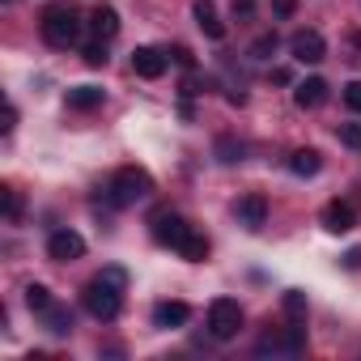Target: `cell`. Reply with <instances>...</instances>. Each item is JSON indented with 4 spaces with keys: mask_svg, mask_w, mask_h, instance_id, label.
Wrapping results in <instances>:
<instances>
[{
    "mask_svg": "<svg viewBox=\"0 0 361 361\" xmlns=\"http://www.w3.org/2000/svg\"><path fill=\"white\" fill-rule=\"evenodd\" d=\"M302 348H306V327H302V319H289V327H281V331H268V336L255 344V353H259V357H268V353L298 357Z\"/></svg>",
    "mask_w": 361,
    "mask_h": 361,
    "instance_id": "cell-4",
    "label": "cell"
},
{
    "mask_svg": "<svg viewBox=\"0 0 361 361\" xmlns=\"http://www.w3.org/2000/svg\"><path fill=\"white\" fill-rule=\"evenodd\" d=\"M264 221H268V200H264L259 192L243 196V200H238V226H247V230H264Z\"/></svg>",
    "mask_w": 361,
    "mask_h": 361,
    "instance_id": "cell-10",
    "label": "cell"
},
{
    "mask_svg": "<svg viewBox=\"0 0 361 361\" xmlns=\"http://www.w3.org/2000/svg\"><path fill=\"white\" fill-rule=\"evenodd\" d=\"M5 217H9V221L22 217V196H18L13 188H5Z\"/></svg>",
    "mask_w": 361,
    "mask_h": 361,
    "instance_id": "cell-26",
    "label": "cell"
},
{
    "mask_svg": "<svg viewBox=\"0 0 361 361\" xmlns=\"http://www.w3.org/2000/svg\"><path fill=\"white\" fill-rule=\"evenodd\" d=\"M102 276H106V281H111V285H119V289H123V285H128V276H123V268H106V272H102Z\"/></svg>",
    "mask_w": 361,
    "mask_h": 361,
    "instance_id": "cell-30",
    "label": "cell"
},
{
    "mask_svg": "<svg viewBox=\"0 0 361 361\" xmlns=\"http://www.w3.org/2000/svg\"><path fill=\"white\" fill-rule=\"evenodd\" d=\"M174 60H178V64H183V68H192V64H196V60H192V51H188V47H174Z\"/></svg>",
    "mask_w": 361,
    "mask_h": 361,
    "instance_id": "cell-32",
    "label": "cell"
},
{
    "mask_svg": "<svg viewBox=\"0 0 361 361\" xmlns=\"http://www.w3.org/2000/svg\"><path fill=\"white\" fill-rule=\"evenodd\" d=\"M276 47H281V39H276V30H268V35H259V39L251 43V60H272Z\"/></svg>",
    "mask_w": 361,
    "mask_h": 361,
    "instance_id": "cell-20",
    "label": "cell"
},
{
    "mask_svg": "<svg viewBox=\"0 0 361 361\" xmlns=\"http://www.w3.org/2000/svg\"><path fill=\"white\" fill-rule=\"evenodd\" d=\"M196 26L209 35V39H226V22L217 18V5H213V0H196Z\"/></svg>",
    "mask_w": 361,
    "mask_h": 361,
    "instance_id": "cell-13",
    "label": "cell"
},
{
    "mask_svg": "<svg viewBox=\"0 0 361 361\" xmlns=\"http://www.w3.org/2000/svg\"><path fill=\"white\" fill-rule=\"evenodd\" d=\"M289 170L302 174V178H310V174L323 170V157H319L314 149H298V153H289Z\"/></svg>",
    "mask_w": 361,
    "mask_h": 361,
    "instance_id": "cell-18",
    "label": "cell"
},
{
    "mask_svg": "<svg viewBox=\"0 0 361 361\" xmlns=\"http://www.w3.org/2000/svg\"><path fill=\"white\" fill-rule=\"evenodd\" d=\"M47 255H51L56 264L81 259V255H85V238H81V234H73V230H56V234L47 238Z\"/></svg>",
    "mask_w": 361,
    "mask_h": 361,
    "instance_id": "cell-7",
    "label": "cell"
},
{
    "mask_svg": "<svg viewBox=\"0 0 361 361\" xmlns=\"http://www.w3.org/2000/svg\"><path fill=\"white\" fill-rule=\"evenodd\" d=\"M357 226V213H353V204H344V200H331L327 209H323V230H331V234H348Z\"/></svg>",
    "mask_w": 361,
    "mask_h": 361,
    "instance_id": "cell-11",
    "label": "cell"
},
{
    "mask_svg": "<svg viewBox=\"0 0 361 361\" xmlns=\"http://www.w3.org/2000/svg\"><path fill=\"white\" fill-rule=\"evenodd\" d=\"M119 293H123L119 285H111L106 276H94V281L81 289V302H85V310H90L94 319L111 323V319L119 314V306H123V298H119Z\"/></svg>",
    "mask_w": 361,
    "mask_h": 361,
    "instance_id": "cell-2",
    "label": "cell"
},
{
    "mask_svg": "<svg viewBox=\"0 0 361 361\" xmlns=\"http://www.w3.org/2000/svg\"><path fill=\"white\" fill-rule=\"evenodd\" d=\"M209 331H213V340H234L243 331V306L234 298H217L209 306Z\"/></svg>",
    "mask_w": 361,
    "mask_h": 361,
    "instance_id": "cell-5",
    "label": "cell"
},
{
    "mask_svg": "<svg viewBox=\"0 0 361 361\" xmlns=\"http://www.w3.org/2000/svg\"><path fill=\"white\" fill-rule=\"evenodd\" d=\"M272 81H281V85H289V81H293V73H289V68H276V73H272Z\"/></svg>",
    "mask_w": 361,
    "mask_h": 361,
    "instance_id": "cell-34",
    "label": "cell"
},
{
    "mask_svg": "<svg viewBox=\"0 0 361 361\" xmlns=\"http://www.w3.org/2000/svg\"><path fill=\"white\" fill-rule=\"evenodd\" d=\"M340 264H344V268H361V247H353V251H348Z\"/></svg>",
    "mask_w": 361,
    "mask_h": 361,
    "instance_id": "cell-31",
    "label": "cell"
},
{
    "mask_svg": "<svg viewBox=\"0 0 361 361\" xmlns=\"http://www.w3.org/2000/svg\"><path fill=\"white\" fill-rule=\"evenodd\" d=\"M285 314H289V319H302V314H306V293H302V289H289V293H285Z\"/></svg>",
    "mask_w": 361,
    "mask_h": 361,
    "instance_id": "cell-23",
    "label": "cell"
},
{
    "mask_svg": "<svg viewBox=\"0 0 361 361\" xmlns=\"http://www.w3.org/2000/svg\"><path fill=\"white\" fill-rule=\"evenodd\" d=\"M102 90L98 85H73L68 94H64V102H68V111H94V106H102Z\"/></svg>",
    "mask_w": 361,
    "mask_h": 361,
    "instance_id": "cell-15",
    "label": "cell"
},
{
    "mask_svg": "<svg viewBox=\"0 0 361 361\" xmlns=\"http://www.w3.org/2000/svg\"><path fill=\"white\" fill-rule=\"evenodd\" d=\"M251 13H255V0H234V18H243V22H247Z\"/></svg>",
    "mask_w": 361,
    "mask_h": 361,
    "instance_id": "cell-29",
    "label": "cell"
},
{
    "mask_svg": "<svg viewBox=\"0 0 361 361\" xmlns=\"http://www.w3.org/2000/svg\"><path fill=\"white\" fill-rule=\"evenodd\" d=\"M323 98H327V81H323V77H306V81H298V90H293V102H298L302 111L319 106Z\"/></svg>",
    "mask_w": 361,
    "mask_h": 361,
    "instance_id": "cell-14",
    "label": "cell"
},
{
    "mask_svg": "<svg viewBox=\"0 0 361 361\" xmlns=\"http://www.w3.org/2000/svg\"><path fill=\"white\" fill-rule=\"evenodd\" d=\"M132 68H136V77L157 81V77L166 73V51H157V47H136V51H132Z\"/></svg>",
    "mask_w": 361,
    "mask_h": 361,
    "instance_id": "cell-9",
    "label": "cell"
},
{
    "mask_svg": "<svg viewBox=\"0 0 361 361\" xmlns=\"http://www.w3.org/2000/svg\"><path fill=\"white\" fill-rule=\"evenodd\" d=\"M217 157H221L226 166H234V161H243V145L230 140V136H221V140H217Z\"/></svg>",
    "mask_w": 361,
    "mask_h": 361,
    "instance_id": "cell-22",
    "label": "cell"
},
{
    "mask_svg": "<svg viewBox=\"0 0 361 361\" xmlns=\"http://www.w3.org/2000/svg\"><path fill=\"white\" fill-rule=\"evenodd\" d=\"M81 56H85V64H90V68H102V64L111 60V56H106V43H102V39H98V43H90V47H85Z\"/></svg>",
    "mask_w": 361,
    "mask_h": 361,
    "instance_id": "cell-24",
    "label": "cell"
},
{
    "mask_svg": "<svg viewBox=\"0 0 361 361\" xmlns=\"http://www.w3.org/2000/svg\"><path fill=\"white\" fill-rule=\"evenodd\" d=\"M289 56H293L298 64H319V60L327 56V43H323L319 30H298V35L289 39Z\"/></svg>",
    "mask_w": 361,
    "mask_h": 361,
    "instance_id": "cell-6",
    "label": "cell"
},
{
    "mask_svg": "<svg viewBox=\"0 0 361 361\" xmlns=\"http://www.w3.org/2000/svg\"><path fill=\"white\" fill-rule=\"evenodd\" d=\"M272 13L276 18H293L298 13V0H272Z\"/></svg>",
    "mask_w": 361,
    "mask_h": 361,
    "instance_id": "cell-28",
    "label": "cell"
},
{
    "mask_svg": "<svg viewBox=\"0 0 361 361\" xmlns=\"http://www.w3.org/2000/svg\"><path fill=\"white\" fill-rule=\"evenodd\" d=\"M149 192H153V178H149L145 170H136V166H123L111 183H106V200H111L115 209H128V204L145 200Z\"/></svg>",
    "mask_w": 361,
    "mask_h": 361,
    "instance_id": "cell-1",
    "label": "cell"
},
{
    "mask_svg": "<svg viewBox=\"0 0 361 361\" xmlns=\"http://www.w3.org/2000/svg\"><path fill=\"white\" fill-rule=\"evenodd\" d=\"M43 39H47L51 47H73V43L81 39L77 13H73V9H47V13H43Z\"/></svg>",
    "mask_w": 361,
    "mask_h": 361,
    "instance_id": "cell-3",
    "label": "cell"
},
{
    "mask_svg": "<svg viewBox=\"0 0 361 361\" xmlns=\"http://www.w3.org/2000/svg\"><path fill=\"white\" fill-rule=\"evenodd\" d=\"M188 230H192V226H188L183 217H174V213L153 217V238H157L161 247H174V251H178V247H183V238H188Z\"/></svg>",
    "mask_w": 361,
    "mask_h": 361,
    "instance_id": "cell-8",
    "label": "cell"
},
{
    "mask_svg": "<svg viewBox=\"0 0 361 361\" xmlns=\"http://www.w3.org/2000/svg\"><path fill=\"white\" fill-rule=\"evenodd\" d=\"M344 102H348L353 111H361V81H348V85H344Z\"/></svg>",
    "mask_w": 361,
    "mask_h": 361,
    "instance_id": "cell-27",
    "label": "cell"
},
{
    "mask_svg": "<svg viewBox=\"0 0 361 361\" xmlns=\"http://www.w3.org/2000/svg\"><path fill=\"white\" fill-rule=\"evenodd\" d=\"M178 255L192 259V264H200V259L209 255V238H204V234H196V230H188V238H183V247H178Z\"/></svg>",
    "mask_w": 361,
    "mask_h": 361,
    "instance_id": "cell-19",
    "label": "cell"
},
{
    "mask_svg": "<svg viewBox=\"0 0 361 361\" xmlns=\"http://www.w3.org/2000/svg\"><path fill=\"white\" fill-rule=\"evenodd\" d=\"M13 123H18V111L9 106V111H5V123H0V128H5V132H13Z\"/></svg>",
    "mask_w": 361,
    "mask_h": 361,
    "instance_id": "cell-33",
    "label": "cell"
},
{
    "mask_svg": "<svg viewBox=\"0 0 361 361\" xmlns=\"http://www.w3.org/2000/svg\"><path fill=\"white\" fill-rule=\"evenodd\" d=\"M26 306H30L35 314H43V310L51 306V293H47V285H26Z\"/></svg>",
    "mask_w": 361,
    "mask_h": 361,
    "instance_id": "cell-21",
    "label": "cell"
},
{
    "mask_svg": "<svg viewBox=\"0 0 361 361\" xmlns=\"http://www.w3.org/2000/svg\"><path fill=\"white\" fill-rule=\"evenodd\" d=\"M192 319V306L188 302H157L153 306V323L157 327H183Z\"/></svg>",
    "mask_w": 361,
    "mask_h": 361,
    "instance_id": "cell-12",
    "label": "cell"
},
{
    "mask_svg": "<svg viewBox=\"0 0 361 361\" xmlns=\"http://www.w3.org/2000/svg\"><path fill=\"white\" fill-rule=\"evenodd\" d=\"M90 30H94V39H102V43H106V39H115V35H119V13H115L111 5H98V9H94V22H90Z\"/></svg>",
    "mask_w": 361,
    "mask_h": 361,
    "instance_id": "cell-16",
    "label": "cell"
},
{
    "mask_svg": "<svg viewBox=\"0 0 361 361\" xmlns=\"http://www.w3.org/2000/svg\"><path fill=\"white\" fill-rule=\"evenodd\" d=\"M336 136H340V145L361 149V123H340V128H336Z\"/></svg>",
    "mask_w": 361,
    "mask_h": 361,
    "instance_id": "cell-25",
    "label": "cell"
},
{
    "mask_svg": "<svg viewBox=\"0 0 361 361\" xmlns=\"http://www.w3.org/2000/svg\"><path fill=\"white\" fill-rule=\"evenodd\" d=\"M43 327H47L51 336H68V331H73V310H68V306H56V302H51V306L43 310Z\"/></svg>",
    "mask_w": 361,
    "mask_h": 361,
    "instance_id": "cell-17",
    "label": "cell"
}]
</instances>
